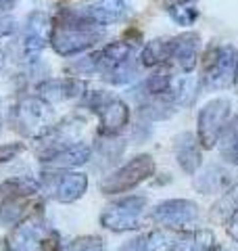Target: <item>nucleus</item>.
Segmentation results:
<instances>
[{
  "label": "nucleus",
  "instance_id": "nucleus-1",
  "mask_svg": "<svg viewBox=\"0 0 238 251\" xmlns=\"http://www.w3.org/2000/svg\"><path fill=\"white\" fill-rule=\"evenodd\" d=\"M107 27L94 23L84 9H59L52 17L50 46L59 57H75L105 40Z\"/></svg>",
  "mask_w": 238,
  "mask_h": 251
},
{
  "label": "nucleus",
  "instance_id": "nucleus-2",
  "mask_svg": "<svg viewBox=\"0 0 238 251\" xmlns=\"http://www.w3.org/2000/svg\"><path fill=\"white\" fill-rule=\"evenodd\" d=\"M82 105L94 115H98V138H117L130 124L128 103L111 92H86L82 97Z\"/></svg>",
  "mask_w": 238,
  "mask_h": 251
},
{
  "label": "nucleus",
  "instance_id": "nucleus-3",
  "mask_svg": "<svg viewBox=\"0 0 238 251\" xmlns=\"http://www.w3.org/2000/svg\"><path fill=\"white\" fill-rule=\"evenodd\" d=\"M9 122L19 134L27 138H40L52 128V107L36 94H25L11 107Z\"/></svg>",
  "mask_w": 238,
  "mask_h": 251
},
{
  "label": "nucleus",
  "instance_id": "nucleus-4",
  "mask_svg": "<svg viewBox=\"0 0 238 251\" xmlns=\"http://www.w3.org/2000/svg\"><path fill=\"white\" fill-rule=\"evenodd\" d=\"M40 193L59 203H73L82 199L88 191V176L73 170H48L44 168L38 174Z\"/></svg>",
  "mask_w": 238,
  "mask_h": 251
},
{
  "label": "nucleus",
  "instance_id": "nucleus-5",
  "mask_svg": "<svg viewBox=\"0 0 238 251\" xmlns=\"http://www.w3.org/2000/svg\"><path fill=\"white\" fill-rule=\"evenodd\" d=\"M148 199L142 195H125L102 209L100 226L111 232H130L142 228V216L146 211Z\"/></svg>",
  "mask_w": 238,
  "mask_h": 251
},
{
  "label": "nucleus",
  "instance_id": "nucleus-6",
  "mask_svg": "<svg viewBox=\"0 0 238 251\" xmlns=\"http://www.w3.org/2000/svg\"><path fill=\"white\" fill-rule=\"evenodd\" d=\"M155 170V159L148 153L136 155L128 163H123L121 168H117L115 172H111L109 176L102 178L100 193L111 197V195H123L128 191H134L136 186H140L144 180L153 176Z\"/></svg>",
  "mask_w": 238,
  "mask_h": 251
},
{
  "label": "nucleus",
  "instance_id": "nucleus-7",
  "mask_svg": "<svg viewBox=\"0 0 238 251\" xmlns=\"http://www.w3.org/2000/svg\"><path fill=\"white\" fill-rule=\"evenodd\" d=\"M198 218H201L198 205L190 199H167V201L157 203L150 209V220L157 226L171 232H182V234L196 230Z\"/></svg>",
  "mask_w": 238,
  "mask_h": 251
},
{
  "label": "nucleus",
  "instance_id": "nucleus-8",
  "mask_svg": "<svg viewBox=\"0 0 238 251\" xmlns=\"http://www.w3.org/2000/svg\"><path fill=\"white\" fill-rule=\"evenodd\" d=\"M238 50L232 44H211L203 61V88H226L234 80Z\"/></svg>",
  "mask_w": 238,
  "mask_h": 251
},
{
  "label": "nucleus",
  "instance_id": "nucleus-9",
  "mask_svg": "<svg viewBox=\"0 0 238 251\" xmlns=\"http://www.w3.org/2000/svg\"><path fill=\"white\" fill-rule=\"evenodd\" d=\"M52 230L54 228L38 207L11 228L9 237L4 239V251H42L44 241Z\"/></svg>",
  "mask_w": 238,
  "mask_h": 251
},
{
  "label": "nucleus",
  "instance_id": "nucleus-10",
  "mask_svg": "<svg viewBox=\"0 0 238 251\" xmlns=\"http://www.w3.org/2000/svg\"><path fill=\"white\" fill-rule=\"evenodd\" d=\"M232 105L228 99H213L196 115V140L203 149H213L219 145L230 122Z\"/></svg>",
  "mask_w": 238,
  "mask_h": 251
},
{
  "label": "nucleus",
  "instance_id": "nucleus-11",
  "mask_svg": "<svg viewBox=\"0 0 238 251\" xmlns=\"http://www.w3.org/2000/svg\"><path fill=\"white\" fill-rule=\"evenodd\" d=\"M52 17L44 11H31L21 29V57H25L29 65L40 63L44 49L50 44Z\"/></svg>",
  "mask_w": 238,
  "mask_h": 251
},
{
  "label": "nucleus",
  "instance_id": "nucleus-12",
  "mask_svg": "<svg viewBox=\"0 0 238 251\" xmlns=\"http://www.w3.org/2000/svg\"><path fill=\"white\" fill-rule=\"evenodd\" d=\"M82 128H84V120L79 115H67L63 120L54 122L52 128L38 138V161L77 143V134L82 132Z\"/></svg>",
  "mask_w": 238,
  "mask_h": 251
},
{
  "label": "nucleus",
  "instance_id": "nucleus-13",
  "mask_svg": "<svg viewBox=\"0 0 238 251\" xmlns=\"http://www.w3.org/2000/svg\"><path fill=\"white\" fill-rule=\"evenodd\" d=\"M88 92V86L84 80L73 75L67 77H44L36 84V97H40L44 103L59 105L65 100H73V99H82Z\"/></svg>",
  "mask_w": 238,
  "mask_h": 251
},
{
  "label": "nucleus",
  "instance_id": "nucleus-14",
  "mask_svg": "<svg viewBox=\"0 0 238 251\" xmlns=\"http://www.w3.org/2000/svg\"><path fill=\"white\" fill-rule=\"evenodd\" d=\"M90 159H92V147L88 143L77 140V143L61 149V151L44 157V159H40V163L48 170H73V168L88 163Z\"/></svg>",
  "mask_w": 238,
  "mask_h": 251
},
{
  "label": "nucleus",
  "instance_id": "nucleus-15",
  "mask_svg": "<svg viewBox=\"0 0 238 251\" xmlns=\"http://www.w3.org/2000/svg\"><path fill=\"white\" fill-rule=\"evenodd\" d=\"M176 245H178L176 232L165 230V228H155L125 241L117 251H173Z\"/></svg>",
  "mask_w": 238,
  "mask_h": 251
},
{
  "label": "nucleus",
  "instance_id": "nucleus-16",
  "mask_svg": "<svg viewBox=\"0 0 238 251\" xmlns=\"http://www.w3.org/2000/svg\"><path fill=\"white\" fill-rule=\"evenodd\" d=\"M201 149L203 147L198 145V140L192 132H182V134L173 138V157H176L182 172H186L190 176L196 174V170L201 168V163H203Z\"/></svg>",
  "mask_w": 238,
  "mask_h": 251
},
{
  "label": "nucleus",
  "instance_id": "nucleus-17",
  "mask_svg": "<svg viewBox=\"0 0 238 251\" xmlns=\"http://www.w3.org/2000/svg\"><path fill=\"white\" fill-rule=\"evenodd\" d=\"M198 50H201V36L196 31H184V34L173 38L171 63L178 65L184 74L194 72L196 61H198Z\"/></svg>",
  "mask_w": 238,
  "mask_h": 251
},
{
  "label": "nucleus",
  "instance_id": "nucleus-18",
  "mask_svg": "<svg viewBox=\"0 0 238 251\" xmlns=\"http://www.w3.org/2000/svg\"><path fill=\"white\" fill-rule=\"evenodd\" d=\"M40 195V182L36 176H13L0 182V205L6 203L31 201Z\"/></svg>",
  "mask_w": 238,
  "mask_h": 251
},
{
  "label": "nucleus",
  "instance_id": "nucleus-19",
  "mask_svg": "<svg viewBox=\"0 0 238 251\" xmlns=\"http://www.w3.org/2000/svg\"><path fill=\"white\" fill-rule=\"evenodd\" d=\"M84 13L100 27H107L128 17L132 13V4L130 0H96L90 6H86Z\"/></svg>",
  "mask_w": 238,
  "mask_h": 251
},
{
  "label": "nucleus",
  "instance_id": "nucleus-20",
  "mask_svg": "<svg viewBox=\"0 0 238 251\" xmlns=\"http://www.w3.org/2000/svg\"><path fill=\"white\" fill-rule=\"evenodd\" d=\"M194 188L201 195H213V193H226L232 186V172L221 166H209L194 178Z\"/></svg>",
  "mask_w": 238,
  "mask_h": 251
},
{
  "label": "nucleus",
  "instance_id": "nucleus-21",
  "mask_svg": "<svg viewBox=\"0 0 238 251\" xmlns=\"http://www.w3.org/2000/svg\"><path fill=\"white\" fill-rule=\"evenodd\" d=\"M171 52H173V38H155V40L144 44L138 59L142 67L157 69L163 67L165 63H171Z\"/></svg>",
  "mask_w": 238,
  "mask_h": 251
},
{
  "label": "nucleus",
  "instance_id": "nucleus-22",
  "mask_svg": "<svg viewBox=\"0 0 238 251\" xmlns=\"http://www.w3.org/2000/svg\"><path fill=\"white\" fill-rule=\"evenodd\" d=\"M178 111V105L173 103L171 94L165 92V94H159V97H150L144 99L138 107V115L146 122H163V120H169V117Z\"/></svg>",
  "mask_w": 238,
  "mask_h": 251
},
{
  "label": "nucleus",
  "instance_id": "nucleus-23",
  "mask_svg": "<svg viewBox=\"0 0 238 251\" xmlns=\"http://www.w3.org/2000/svg\"><path fill=\"white\" fill-rule=\"evenodd\" d=\"M173 82V75L167 72L165 67H157L153 74L146 75V80H142L136 88H134V94L140 97L142 100L150 99V97H159V94L169 92Z\"/></svg>",
  "mask_w": 238,
  "mask_h": 251
},
{
  "label": "nucleus",
  "instance_id": "nucleus-24",
  "mask_svg": "<svg viewBox=\"0 0 238 251\" xmlns=\"http://www.w3.org/2000/svg\"><path fill=\"white\" fill-rule=\"evenodd\" d=\"M215 247V234L209 228H196L178 239L173 251H211Z\"/></svg>",
  "mask_w": 238,
  "mask_h": 251
},
{
  "label": "nucleus",
  "instance_id": "nucleus-25",
  "mask_svg": "<svg viewBox=\"0 0 238 251\" xmlns=\"http://www.w3.org/2000/svg\"><path fill=\"white\" fill-rule=\"evenodd\" d=\"M234 214H238V182L230 186L228 191L215 201V205L211 207V218L217 220V222H224V224Z\"/></svg>",
  "mask_w": 238,
  "mask_h": 251
},
{
  "label": "nucleus",
  "instance_id": "nucleus-26",
  "mask_svg": "<svg viewBox=\"0 0 238 251\" xmlns=\"http://www.w3.org/2000/svg\"><path fill=\"white\" fill-rule=\"evenodd\" d=\"M169 94H171L173 103H176L178 107L190 105L198 97V82L190 75H184V77H180V80H173Z\"/></svg>",
  "mask_w": 238,
  "mask_h": 251
},
{
  "label": "nucleus",
  "instance_id": "nucleus-27",
  "mask_svg": "<svg viewBox=\"0 0 238 251\" xmlns=\"http://www.w3.org/2000/svg\"><path fill=\"white\" fill-rule=\"evenodd\" d=\"M92 151H96V157L102 159L105 166H113L125 151V140H121L119 136L117 138H98L96 147H94Z\"/></svg>",
  "mask_w": 238,
  "mask_h": 251
},
{
  "label": "nucleus",
  "instance_id": "nucleus-28",
  "mask_svg": "<svg viewBox=\"0 0 238 251\" xmlns=\"http://www.w3.org/2000/svg\"><path fill=\"white\" fill-rule=\"evenodd\" d=\"M167 15L171 17L173 23H178V25H184V27H190V25H194L196 19H198V9H196L192 2L169 0V2H167Z\"/></svg>",
  "mask_w": 238,
  "mask_h": 251
},
{
  "label": "nucleus",
  "instance_id": "nucleus-29",
  "mask_svg": "<svg viewBox=\"0 0 238 251\" xmlns=\"http://www.w3.org/2000/svg\"><path fill=\"white\" fill-rule=\"evenodd\" d=\"M65 251H107L105 241L94 234H86V237H77L65 245Z\"/></svg>",
  "mask_w": 238,
  "mask_h": 251
},
{
  "label": "nucleus",
  "instance_id": "nucleus-30",
  "mask_svg": "<svg viewBox=\"0 0 238 251\" xmlns=\"http://www.w3.org/2000/svg\"><path fill=\"white\" fill-rule=\"evenodd\" d=\"M23 149H25V145H23V143H6V145H0V166H4V163L13 161L19 153H23Z\"/></svg>",
  "mask_w": 238,
  "mask_h": 251
},
{
  "label": "nucleus",
  "instance_id": "nucleus-31",
  "mask_svg": "<svg viewBox=\"0 0 238 251\" xmlns=\"http://www.w3.org/2000/svg\"><path fill=\"white\" fill-rule=\"evenodd\" d=\"M15 31H17V21H15L11 15H4V17H0V40H2V38L13 36Z\"/></svg>",
  "mask_w": 238,
  "mask_h": 251
},
{
  "label": "nucleus",
  "instance_id": "nucleus-32",
  "mask_svg": "<svg viewBox=\"0 0 238 251\" xmlns=\"http://www.w3.org/2000/svg\"><path fill=\"white\" fill-rule=\"evenodd\" d=\"M221 157H224L228 163H232V166L238 168V145H234V147H221Z\"/></svg>",
  "mask_w": 238,
  "mask_h": 251
},
{
  "label": "nucleus",
  "instance_id": "nucleus-33",
  "mask_svg": "<svg viewBox=\"0 0 238 251\" xmlns=\"http://www.w3.org/2000/svg\"><path fill=\"white\" fill-rule=\"evenodd\" d=\"M226 232H228L230 239L238 243V214H234V216L226 222Z\"/></svg>",
  "mask_w": 238,
  "mask_h": 251
},
{
  "label": "nucleus",
  "instance_id": "nucleus-34",
  "mask_svg": "<svg viewBox=\"0 0 238 251\" xmlns=\"http://www.w3.org/2000/svg\"><path fill=\"white\" fill-rule=\"evenodd\" d=\"M17 6V0H0V17H4L6 13H11Z\"/></svg>",
  "mask_w": 238,
  "mask_h": 251
},
{
  "label": "nucleus",
  "instance_id": "nucleus-35",
  "mask_svg": "<svg viewBox=\"0 0 238 251\" xmlns=\"http://www.w3.org/2000/svg\"><path fill=\"white\" fill-rule=\"evenodd\" d=\"M4 65H6V54H4V50H2V49H0V74H2Z\"/></svg>",
  "mask_w": 238,
  "mask_h": 251
},
{
  "label": "nucleus",
  "instance_id": "nucleus-36",
  "mask_svg": "<svg viewBox=\"0 0 238 251\" xmlns=\"http://www.w3.org/2000/svg\"><path fill=\"white\" fill-rule=\"evenodd\" d=\"M2 124H4V115H2V99H0V130H2Z\"/></svg>",
  "mask_w": 238,
  "mask_h": 251
},
{
  "label": "nucleus",
  "instance_id": "nucleus-37",
  "mask_svg": "<svg viewBox=\"0 0 238 251\" xmlns=\"http://www.w3.org/2000/svg\"><path fill=\"white\" fill-rule=\"evenodd\" d=\"M234 86H236V90H238V65H236V72H234Z\"/></svg>",
  "mask_w": 238,
  "mask_h": 251
},
{
  "label": "nucleus",
  "instance_id": "nucleus-38",
  "mask_svg": "<svg viewBox=\"0 0 238 251\" xmlns=\"http://www.w3.org/2000/svg\"><path fill=\"white\" fill-rule=\"evenodd\" d=\"M211 251H226V249H224V247H219V245H215V247H213Z\"/></svg>",
  "mask_w": 238,
  "mask_h": 251
},
{
  "label": "nucleus",
  "instance_id": "nucleus-39",
  "mask_svg": "<svg viewBox=\"0 0 238 251\" xmlns=\"http://www.w3.org/2000/svg\"><path fill=\"white\" fill-rule=\"evenodd\" d=\"M182 2H192V4H194V2H196V0H182Z\"/></svg>",
  "mask_w": 238,
  "mask_h": 251
}]
</instances>
